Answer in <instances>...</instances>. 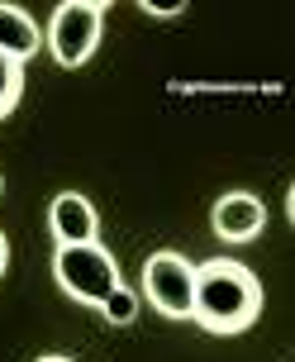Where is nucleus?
<instances>
[{"label":"nucleus","mask_w":295,"mask_h":362,"mask_svg":"<svg viewBox=\"0 0 295 362\" xmlns=\"http://www.w3.org/2000/svg\"><path fill=\"white\" fill-rule=\"evenodd\" d=\"M262 281L239 257H205L195 262V305L191 325H200L215 339H234L262 320Z\"/></svg>","instance_id":"obj_1"},{"label":"nucleus","mask_w":295,"mask_h":362,"mask_svg":"<svg viewBox=\"0 0 295 362\" xmlns=\"http://www.w3.org/2000/svg\"><path fill=\"white\" fill-rule=\"evenodd\" d=\"M53 281L72 296L76 305H86V310H100L114 291L124 286L119 262H114V253L100 243V238H95V243L57 248V253H53Z\"/></svg>","instance_id":"obj_2"},{"label":"nucleus","mask_w":295,"mask_h":362,"mask_svg":"<svg viewBox=\"0 0 295 362\" xmlns=\"http://www.w3.org/2000/svg\"><path fill=\"white\" fill-rule=\"evenodd\" d=\"M105 19H110L105 0H62V5H53L43 38H48V53H53L57 67H86L91 53L100 48Z\"/></svg>","instance_id":"obj_3"},{"label":"nucleus","mask_w":295,"mask_h":362,"mask_svg":"<svg viewBox=\"0 0 295 362\" xmlns=\"http://www.w3.org/2000/svg\"><path fill=\"white\" fill-rule=\"evenodd\" d=\"M143 300L162 320H176V325H191V305H195V262L181 253H152L143 262Z\"/></svg>","instance_id":"obj_4"},{"label":"nucleus","mask_w":295,"mask_h":362,"mask_svg":"<svg viewBox=\"0 0 295 362\" xmlns=\"http://www.w3.org/2000/svg\"><path fill=\"white\" fill-rule=\"evenodd\" d=\"M210 229L219 243H253L267 229V205L253 191H224L210 210Z\"/></svg>","instance_id":"obj_5"},{"label":"nucleus","mask_w":295,"mask_h":362,"mask_svg":"<svg viewBox=\"0 0 295 362\" xmlns=\"http://www.w3.org/2000/svg\"><path fill=\"white\" fill-rule=\"evenodd\" d=\"M48 234L57 248H72V243H95L100 234V215L81 191H57L48 200Z\"/></svg>","instance_id":"obj_6"},{"label":"nucleus","mask_w":295,"mask_h":362,"mask_svg":"<svg viewBox=\"0 0 295 362\" xmlns=\"http://www.w3.org/2000/svg\"><path fill=\"white\" fill-rule=\"evenodd\" d=\"M48 48V38L38 29V19L29 10H19L10 0H0V57H15V62H29Z\"/></svg>","instance_id":"obj_7"},{"label":"nucleus","mask_w":295,"mask_h":362,"mask_svg":"<svg viewBox=\"0 0 295 362\" xmlns=\"http://www.w3.org/2000/svg\"><path fill=\"white\" fill-rule=\"evenodd\" d=\"M138 310H143V296H138V291H129V286H119L110 300L100 305V320H105L110 329H124V325H133V320H138Z\"/></svg>","instance_id":"obj_8"},{"label":"nucleus","mask_w":295,"mask_h":362,"mask_svg":"<svg viewBox=\"0 0 295 362\" xmlns=\"http://www.w3.org/2000/svg\"><path fill=\"white\" fill-rule=\"evenodd\" d=\"M24 95V62L15 57H0V119H10Z\"/></svg>","instance_id":"obj_9"},{"label":"nucleus","mask_w":295,"mask_h":362,"mask_svg":"<svg viewBox=\"0 0 295 362\" xmlns=\"http://www.w3.org/2000/svg\"><path fill=\"white\" fill-rule=\"evenodd\" d=\"M138 10H143L148 19H176V15H181V10H186V0H176V5H148V0H143Z\"/></svg>","instance_id":"obj_10"},{"label":"nucleus","mask_w":295,"mask_h":362,"mask_svg":"<svg viewBox=\"0 0 295 362\" xmlns=\"http://www.w3.org/2000/svg\"><path fill=\"white\" fill-rule=\"evenodd\" d=\"M5 267H10V238H5V229H0V276H5Z\"/></svg>","instance_id":"obj_11"},{"label":"nucleus","mask_w":295,"mask_h":362,"mask_svg":"<svg viewBox=\"0 0 295 362\" xmlns=\"http://www.w3.org/2000/svg\"><path fill=\"white\" fill-rule=\"evenodd\" d=\"M34 362H76V358H67V353H43V358H34Z\"/></svg>","instance_id":"obj_12"},{"label":"nucleus","mask_w":295,"mask_h":362,"mask_svg":"<svg viewBox=\"0 0 295 362\" xmlns=\"http://www.w3.org/2000/svg\"><path fill=\"white\" fill-rule=\"evenodd\" d=\"M286 215H291V224H295V186L286 191Z\"/></svg>","instance_id":"obj_13"},{"label":"nucleus","mask_w":295,"mask_h":362,"mask_svg":"<svg viewBox=\"0 0 295 362\" xmlns=\"http://www.w3.org/2000/svg\"><path fill=\"white\" fill-rule=\"evenodd\" d=\"M0 191H5V177H0Z\"/></svg>","instance_id":"obj_14"}]
</instances>
